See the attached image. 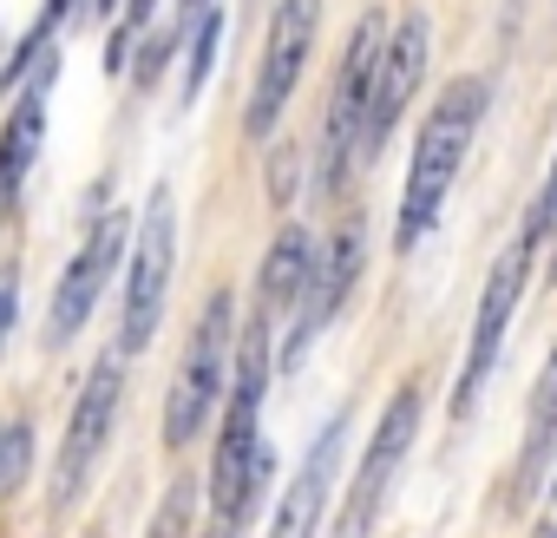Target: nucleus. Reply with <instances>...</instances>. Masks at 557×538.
<instances>
[{"label":"nucleus","instance_id":"4468645a","mask_svg":"<svg viewBox=\"0 0 557 538\" xmlns=\"http://www.w3.org/2000/svg\"><path fill=\"white\" fill-rule=\"evenodd\" d=\"M53 73H60V53H47V60L27 66L21 106L8 112V132H0V191H8V197L21 191L27 164L40 158V138H47V86H53Z\"/></svg>","mask_w":557,"mask_h":538},{"label":"nucleus","instance_id":"20e7f679","mask_svg":"<svg viewBox=\"0 0 557 538\" xmlns=\"http://www.w3.org/2000/svg\"><path fill=\"white\" fill-rule=\"evenodd\" d=\"M544 236H550V217H544V204H531L524 230L505 243V256L492 262V277H485V290H479L472 342H466V362H459V381H453V414H459V420L472 414V401H479V388H485V375H492V362H498V349H505L511 309H518V296H524V283H531V256H537Z\"/></svg>","mask_w":557,"mask_h":538},{"label":"nucleus","instance_id":"f257e3e1","mask_svg":"<svg viewBox=\"0 0 557 538\" xmlns=\"http://www.w3.org/2000/svg\"><path fill=\"white\" fill-rule=\"evenodd\" d=\"M262 388H269V322H249L243 335V362L230 375V407H223V427H216V460H210V512H216V531H243L249 512L262 505V486H269V440L256 427L262 414Z\"/></svg>","mask_w":557,"mask_h":538},{"label":"nucleus","instance_id":"9b49d317","mask_svg":"<svg viewBox=\"0 0 557 538\" xmlns=\"http://www.w3.org/2000/svg\"><path fill=\"white\" fill-rule=\"evenodd\" d=\"M355 277H361V223L348 217V223H335V230L315 243V256H309V277H302V296H296V322H289L283 362H296V355L335 322V309L348 303Z\"/></svg>","mask_w":557,"mask_h":538},{"label":"nucleus","instance_id":"5701e85b","mask_svg":"<svg viewBox=\"0 0 557 538\" xmlns=\"http://www.w3.org/2000/svg\"><path fill=\"white\" fill-rule=\"evenodd\" d=\"M0 440H8V433H0Z\"/></svg>","mask_w":557,"mask_h":538},{"label":"nucleus","instance_id":"423d86ee","mask_svg":"<svg viewBox=\"0 0 557 538\" xmlns=\"http://www.w3.org/2000/svg\"><path fill=\"white\" fill-rule=\"evenodd\" d=\"M315 21H322V0H283L269 21V40H262V66H256V86H249V106H243V132L249 138H269L275 119H283L302 66H309V47H315Z\"/></svg>","mask_w":557,"mask_h":538},{"label":"nucleus","instance_id":"7ed1b4c3","mask_svg":"<svg viewBox=\"0 0 557 538\" xmlns=\"http://www.w3.org/2000/svg\"><path fill=\"white\" fill-rule=\"evenodd\" d=\"M230 329H236V296L230 290H210L203 309H197V322H190L177 381L164 394V447H190L216 420V401L230 388V342H236Z\"/></svg>","mask_w":557,"mask_h":538},{"label":"nucleus","instance_id":"f3484780","mask_svg":"<svg viewBox=\"0 0 557 538\" xmlns=\"http://www.w3.org/2000/svg\"><path fill=\"white\" fill-rule=\"evenodd\" d=\"M216 40H223V8H203V14H197V27H190V73H184V99H197V93H203V80H210V66H216Z\"/></svg>","mask_w":557,"mask_h":538},{"label":"nucleus","instance_id":"0eeeda50","mask_svg":"<svg viewBox=\"0 0 557 538\" xmlns=\"http://www.w3.org/2000/svg\"><path fill=\"white\" fill-rule=\"evenodd\" d=\"M381 14H368L348 47H342V73H335V99H329V119H322V191H335L361 151V119H368V93H374V60H381Z\"/></svg>","mask_w":557,"mask_h":538},{"label":"nucleus","instance_id":"412c9836","mask_svg":"<svg viewBox=\"0 0 557 538\" xmlns=\"http://www.w3.org/2000/svg\"><path fill=\"white\" fill-rule=\"evenodd\" d=\"M537 538H557V473H550V492H544V518H537Z\"/></svg>","mask_w":557,"mask_h":538},{"label":"nucleus","instance_id":"4be33fe9","mask_svg":"<svg viewBox=\"0 0 557 538\" xmlns=\"http://www.w3.org/2000/svg\"><path fill=\"white\" fill-rule=\"evenodd\" d=\"M203 8H216V0H184V8H177V21H171V34H190Z\"/></svg>","mask_w":557,"mask_h":538},{"label":"nucleus","instance_id":"2eb2a0df","mask_svg":"<svg viewBox=\"0 0 557 538\" xmlns=\"http://www.w3.org/2000/svg\"><path fill=\"white\" fill-rule=\"evenodd\" d=\"M309 256H315V243H309V230H296V223L269 243V256H262V269H256V322L275 329V316L296 309L302 277H309Z\"/></svg>","mask_w":557,"mask_h":538},{"label":"nucleus","instance_id":"dca6fc26","mask_svg":"<svg viewBox=\"0 0 557 538\" xmlns=\"http://www.w3.org/2000/svg\"><path fill=\"white\" fill-rule=\"evenodd\" d=\"M550 433H557V349H550V362H544V375H537V388H531V427H524V466H537L544 453H550Z\"/></svg>","mask_w":557,"mask_h":538},{"label":"nucleus","instance_id":"6ab92c4d","mask_svg":"<svg viewBox=\"0 0 557 538\" xmlns=\"http://www.w3.org/2000/svg\"><path fill=\"white\" fill-rule=\"evenodd\" d=\"M151 538H184V492H171V499H164V512H158Z\"/></svg>","mask_w":557,"mask_h":538},{"label":"nucleus","instance_id":"9d476101","mask_svg":"<svg viewBox=\"0 0 557 538\" xmlns=\"http://www.w3.org/2000/svg\"><path fill=\"white\" fill-rule=\"evenodd\" d=\"M119 394H125V368H119L112 355H99L92 375H86V388H79V401H73L66 440H60L53 505H66V499L92 479V466H99V453H106V440H112V420H119Z\"/></svg>","mask_w":557,"mask_h":538},{"label":"nucleus","instance_id":"f8f14e48","mask_svg":"<svg viewBox=\"0 0 557 538\" xmlns=\"http://www.w3.org/2000/svg\"><path fill=\"white\" fill-rule=\"evenodd\" d=\"M125 236H132V223L112 210V217H99V223L86 230L79 256L60 269V290H53V309H47V342H53V349L73 342V335L86 329V316L99 309V296H106V283H112V269H119V256H125Z\"/></svg>","mask_w":557,"mask_h":538},{"label":"nucleus","instance_id":"f03ea898","mask_svg":"<svg viewBox=\"0 0 557 538\" xmlns=\"http://www.w3.org/2000/svg\"><path fill=\"white\" fill-rule=\"evenodd\" d=\"M485 99H492L485 80H453V86L433 99V112H426V125H420V138H413L407 184H400V230H394V249H413V243L440 223V204H446V191H453L466 151H472V132H479V119H485Z\"/></svg>","mask_w":557,"mask_h":538},{"label":"nucleus","instance_id":"ddd939ff","mask_svg":"<svg viewBox=\"0 0 557 538\" xmlns=\"http://www.w3.org/2000/svg\"><path fill=\"white\" fill-rule=\"evenodd\" d=\"M342 433H348V414H335L322 427V440L309 447V460L296 466L283 505H275V525L269 538H322V512H329V486H335V466H342Z\"/></svg>","mask_w":557,"mask_h":538},{"label":"nucleus","instance_id":"6e6552de","mask_svg":"<svg viewBox=\"0 0 557 538\" xmlns=\"http://www.w3.org/2000/svg\"><path fill=\"white\" fill-rule=\"evenodd\" d=\"M413 433H420V388H400V394L387 401V414H381L368 453H361V473H355V486H348V499H342V518H335V538H368V531H374V518H381V505H387V486H394V473H400V460H407V447H413Z\"/></svg>","mask_w":557,"mask_h":538},{"label":"nucleus","instance_id":"1a4fd4ad","mask_svg":"<svg viewBox=\"0 0 557 538\" xmlns=\"http://www.w3.org/2000/svg\"><path fill=\"white\" fill-rule=\"evenodd\" d=\"M426 47H433L426 14H400V27L381 40V60H374V93H368V119H361V151H355V158H381L387 132L400 125V112H407V106H413V93H420Z\"/></svg>","mask_w":557,"mask_h":538},{"label":"nucleus","instance_id":"aec40b11","mask_svg":"<svg viewBox=\"0 0 557 538\" xmlns=\"http://www.w3.org/2000/svg\"><path fill=\"white\" fill-rule=\"evenodd\" d=\"M14 309H21V290H14V277H0V349H8V329H14Z\"/></svg>","mask_w":557,"mask_h":538},{"label":"nucleus","instance_id":"39448f33","mask_svg":"<svg viewBox=\"0 0 557 538\" xmlns=\"http://www.w3.org/2000/svg\"><path fill=\"white\" fill-rule=\"evenodd\" d=\"M171 256H177V204H171V184H151L145 217L132 223V277H125V329H119V349L125 355L151 349V335L164 322Z\"/></svg>","mask_w":557,"mask_h":538},{"label":"nucleus","instance_id":"a211bd4d","mask_svg":"<svg viewBox=\"0 0 557 538\" xmlns=\"http://www.w3.org/2000/svg\"><path fill=\"white\" fill-rule=\"evenodd\" d=\"M151 8H158V0H125V14H119V34L106 40V73H119L125 66V53H132V40L151 27Z\"/></svg>","mask_w":557,"mask_h":538}]
</instances>
